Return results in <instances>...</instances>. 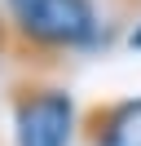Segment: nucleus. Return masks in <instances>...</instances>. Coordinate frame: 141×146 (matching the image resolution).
Returning <instances> with one entry per match:
<instances>
[{
    "mask_svg": "<svg viewBox=\"0 0 141 146\" xmlns=\"http://www.w3.org/2000/svg\"><path fill=\"white\" fill-rule=\"evenodd\" d=\"M101 40L93 0H22L9 22V49L13 53H70L93 49Z\"/></svg>",
    "mask_w": 141,
    "mask_h": 146,
    "instance_id": "1",
    "label": "nucleus"
},
{
    "mask_svg": "<svg viewBox=\"0 0 141 146\" xmlns=\"http://www.w3.org/2000/svg\"><path fill=\"white\" fill-rule=\"evenodd\" d=\"M13 133H18V146H70L75 98L44 80H18L13 84Z\"/></svg>",
    "mask_w": 141,
    "mask_h": 146,
    "instance_id": "2",
    "label": "nucleus"
},
{
    "mask_svg": "<svg viewBox=\"0 0 141 146\" xmlns=\"http://www.w3.org/2000/svg\"><path fill=\"white\" fill-rule=\"evenodd\" d=\"M75 128L84 133V146H141V98L97 102Z\"/></svg>",
    "mask_w": 141,
    "mask_h": 146,
    "instance_id": "3",
    "label": "nucleus"
},
{
    "mask_svg": "<svg viewBox=\"0 0 141 146\" xmlns=\"http://www.w3.org/2000/svg\"><path fill=\"white\" fill-rule=\"evenodd\" d=\"M9 49V22H5V13H0V53Z\"/></svg>",
    "mask_w": 141,
    "mask_h": 146,
    "instance_id": "4",
    "label": "nucleus"
},
{
    "mask_svg": "<svg viewBox=\"0 0 141 146\" xmlns=\"http://www.w3.org/2000/svg\"><path fill=\"white\" fill-rule=\"evenodd\" d=\"M128 44H132V49H141V22H137V31L128 36Z\"/></svg>",
    "mask_w": 141,
    "mask_h": 146,
    "instance_id": "5",
    "label": "nucleus"
},
{
    "mask_svg": "<svg viewBox=\"0 0 141 146\" xmlns=\"http://www.w3.org/2000/svg\"><path fill=\"white\" fill-rule=\"evenodd\" d=\"M5 5H9V13H13V9H18V5H22V0H5Z\"/></svg>",
    "mask_w": 141,
    "mask_h": 146,
    "instance_id": "6",
    "label": "nucleus"
}]
</instances>
